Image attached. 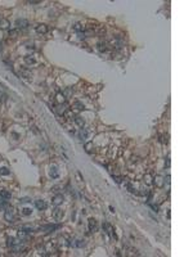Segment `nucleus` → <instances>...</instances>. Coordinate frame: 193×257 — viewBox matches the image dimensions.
I'll use <instances>...</instances> for the list:
<instances>
[{
    "label": "nucleus",
    "mask_w": 193,
    "mask_h": 257,
    "mask_svg": "<svg viewBox=\"0 0 193 257\" xmlns=\"http://www.w3.org/2000/svg\"><path fill=\"white\" fill-rule=\"evenodd\" d=\"M73 30H75V31H77V32H84L85 27L83 26V23H80V22H77V23H75V25H73Z\"/></svg>",
    "instance_id": "2eb2a0df"
},
{
    "label": "nucleus",
    "mask_w": 193,
    "mask_h": 257,
    "mask_svg": "<svg viewBox=\"0 0 193 257\" xmlns=\"http://www.w3.org/2000/svg\"><path fill=\"white\" fill-rule=\"evenodd\" d=\"M21 75L23 76L25 79H27V80H30V79H31V73H30L27 70H25V68H22V70H21Z\"/></svg>",
    "instance_id": "aec40b11"
},
{
    "label": "nucleus",
    "mask_w": 193,
    "mask_h": 257,
    "mask_svg": "<svg viewBox=\"0 0 193 257\" xmlns=\"http://www.w3.org/2000/svg\"><path fill=\"white\" fill-rule=\"evenodd\" d=\"M63 200H64L63 195H62V194H58V195H55V197L52 199V203H53L54 206H59V204L63 203Z\"/></svg>",
    "instance_id": "20e7f679"
},
{
    "label": "nucleus",
    "mask_w": 193,
    "mask_h": 257,
    "mask_svg": "<svg viewBox=\"0 0 193 257\" xmlns=\"http://www.w3.org/2000/svg\"><path fill=\"white\" fill-rule=\"evenodd\" d=\"M103 228L106 229V231H107L108 234H112V231H113V229H112V226H111L109 224H107V222H106V224L103 225Z\"/></svg>",
    "instance_id": "393cba45"
},
{
    "label": "nucleus",
    "mask_w": 193,
    "mask_h": 257,
    "mask_svg": "<svg viewBox=\"0 0 193 257\" xmlns=\"http://www.w3.org/2000/svg\"><path fill=\"white\" fill-rule=\"evenodd\" d=\"M49 175H50V177H52V179H57V177L59 176V174H58V170H57V167H55V166H52V167H50Z\"/></svg>",
    "instance_id": "9b49d317"
},
{
    "label": "nucleus",
    "mask_w": 193,
    "mask_h": 257,
    "mask_svg": "<svg viewBox=\"0 0 193 257\" xmlns=\"http://www.w3.org/2000/svg\"><path fill=\"white\" fill-rule=\"evenodd\" d=\"M116 179V183H121V177H115Z\"/></svg>",
    "instance_id": "f704fd0d"
},
{
    "label": "nucleus",
    "mask_w": 193,
    "mask_h": 257,
    "mask_svg": "<svg viewBox=\"0 0 193 257\" xmlns=\"http://www.w3.org/2000/svg\"><path fill=\"white\" fill-rule=\"evenodd\" d=\"M57 100L59 102V104H63V103H64V96L61 95V94H58V95H57Z\"/></svg>",
    "instance_id": "cd10ccee"
},
{
    "label": "nucleus",
    "mask_w": 193,
    "mask_h": 257,
    "mask_svg": "<svg viewBox=\"0 0 193 257\" xmlns=\"http://www.w3.org/2000/svg\"><path fill=\"white\" fill-rule=\"evenodd\" d=\"M8 35H9L10 37H16V36L18 35V30H9Z\"/></svg>",
    "instance_id": "a878e982"
},
{
    "label": "nucleus",
    "mask_w": 193,
    "mask_h": 257,
    "mask_svg": "<svg viewBox=\"0 0 193 257\" xmlns=\"http://www.w3.org/2000/svg\"><path fill=\"white\" fill-rule=\"evenodd\" d=\"M155 184H156L158 188H162V186L165 185V180H164L161 176H156V177H155Z\"/></svg>",
    "instance_id": "f8f14e48"
},
{
    "label": "nucleus",
    "mask_w": 193,
    "mask_h": 257,
    "mask_svg": "<svg viewBox=\"0 0 193 257\" xmlns=\"http://www.w3.org/2000/svg\"><path fill=\"white\" fill-rule=\"evenodd\" d=\"M57 113H59V115H64V112H66V108H64V103L63 104H58L57 106Z\"/></svg>",
    "instance_id": "f3484780"
},
{
    "label": "nucleus",
    "mask_w": 193,
    "mask_h": 257,
    "mask_svg": "<svg viewBox=\"0 0 193 257\" xmlns=\"http://www.w3.org/2000/svg\"><path fill=\"white\" fill-rule=\"evenodd\" d=\"M48 30H49V28H48L47 25H39V26H36V32H37V33H41V35L47 33Z\"/></svg>",
    "instance_id": "1a4fd4ad"
},
{
    "label": "nucleus",
    "mask_w": 193,
    "mask_h": 257,
    "mask_svg": "<svg viewBox=\"0 0 193 257\" xmlns=\"http://www.w3.org/2000/svg\"><path fill=\"white\" fill-rule=\"evenodd\" d=\"M25 62H26L27 64H35V63H36V59L33 58V57H31V55H26V57H25Z\"/></svg>",
    "instance_id": "dca6fc26"
},
{
    "label": "nucleus",
    "mask_w": 193,
    "mask_h": 257,
    "mask_svg": "<svg viewBox=\"0 0 193 257\" xmlns=\"http://www.w3.org/2000/svg\"><path fill=\"white\" fill-rule=\"evenodd\" d=\"M4 217H5L7 221L13 222V221H14V211H13L12 208H7L5 214H4Z\"/></svg>",
    "instance_id": "f03ea898"
},
{
    "label": "nucleus",
    "mask_w": 193,
    "mask_h": 257,
    "mask_svg": "<svg viewBox=\"0 0 193 257\" xmlns=\"http://www.w3.org/2000/svg\"><path fill=\"white\" fill-rule=\"evenodd\" d=\"M98 46H99V50H100V52H104V50H106V42H99Z\"/></svg>",
    "instance_id": "c85d7f7f"
},
{
    "label": "nucleus",
    "mask_w": 193,
    "mask_h": 257,
    "mask_svg": "<svg viewBox=\"0 0 193 257\" xmlns=\"http://www.w3.org/2000/svg\"><path fill=\"white\" fill-rule=\"evenodd\" d=\"M4 208H8V202L5 199L0 198V210H4Z\"/></svg>",
    "instance_id": "412c9836"
},
{
    "label": "nucleus",
    "mask_w": 193,
    "mask_h": 257,
    "mask_svg": "<svg viewBox=\"0 0 193 257\" xmlns=\"http://www.w3.org/2000/svg\"><path fill=\"white\" fill-rule=\"evenodd\" d=\"M19 243H21L19 239H16V238H12V237H9V238L7 239V245H8V247H10V248H12L13 245H16V244H19Z\"/></svg>",
    "instance_id": "423d86ee"
},
{
    "label": "nucleus",
    "mask_w": 193,
    "mask_h": 257,
    "mask_svg": "<svg viewBox=\"0 0 193 257\" xmlns=\"http://www.w3.org/2000/svg\"><path fill=\"white\" fill-rule=\"evenodd\" d=\"M145 184H148V185H151L152 184V180H151V176L149 175H145Z\"/></svg>",
    "instance_id": "c756f323"
},
{
    "label": "nucleus",
    "mask_w": 193,
    "mask_h": 257,
    "mask_svg": "<svg viewBox=\"0 0 193 257\" xmlns=\"http://www.w3.org/2000/svg\"><path fill=\"white\" fill-rule=\"evenodd\" d=\"M152 210H155V212H158V206L157 204H151Z\"/></svg>",
    "instance_id": "2f4dec72"
},
{
    "label": "nucleus",
    "mask_w": 193,
    "mask_h": 257,
    "mask_svg": "<svg viewBox=\"0 0 193 257\" xmlns=\"http://www.w3.org/2000/svg\"><path fill=\"white\" fill-rule=\"evenodd\" d=\"M89 230L90 231H97L98 229V224H97V220L95 219H89Z\"/></svg>",
    "instance_id": "39448f33"
},
{
    "label": "nucleus",
    "mask_w": 193,
    "mask_h": 257,
    "mask_svg": "<svg viewBox=\"0 0 193 257\" xmlns=\"http://www.w3.org/2000/svg\"><path fill=\"white\" fill-rule=\"evenodd\" d=\"M58 228H59V225H45V226H41L40 230L47 231V233H50V231H53V230H55V229H58Z\"/></svg>",
    "instance_id": "6e6552de"
},
{
    "label": "nucleus",
    "mask_w": 193,
    "mask_h": 257,
    "mask_svg": "<svg viewBox=\"0 0 193 257\" xmlns=\"http://www.w3.org/2000/svg\"><path fill=\"white\" fill-rule=\"evenodd\" d=\"M85 149H86L88 153L92 152V149H93V143H86V144H85Z\"/></svg>",
    "instance_id": "bb28decb"
},
{
    "label": "nucleus",
    "mask_w": 193,
    "mask_h": 257,
    "mask_svg": "<svg viewBox=\"0 0 193 257\" xmlns=\"http://www.w3.org/2000/svg\"><path fill=\"white\" fill-rule=\"evenodd\" d=\"M72 108H75V109H77V111H81V109H84L85 107H84V104L80 103V102H75V103L72 104Z\"/></svg>",
    "instance_id": "6ab92c4d"
},
{
    "label": "nucleus",
    "mask_w": 193,
    "mask_h": 257,
    "mask_svg": "<svg viewBox=\"0 0 193 257\" xmlns=\"http://www.w3.org/2000/svg\"><path fill=\"white\" fill-rule=\"evenodd\" d=\"M27 26H28V22H27L26 19H23V18L16 21V27H17V30H19V28H26Z\"/></svg>",
    "instance_id": "7ed1b4c3"
},
{
    "label": "nucleus",
    "mask_w": 193,
    "mask_h": 257,
    "mask_svg": "<svg viewBox=\"0 0 193 257\" xmlns=\"http://www.w3.org/2000/svg\"><path fill=\"white\" fill-rule=\"evenodd\" d=\"M166 184H170V175L166 176Z\"/></svg>",
    "instance_id": "72a5a7b5"
},
{
    "label": "nucleus",
    "mask_w": 193,
    "mask_h": 257,
    "mask_svg": "<svg viewBox=\"0 0 193 257\" xmlns=\"http://www.w3.org/2000/svg\"><path fill=\"white\" fill-rule=\"evenodd\" d=\"M9 174H10V171L7 169V167H2V169H0V175L7 176V175H9Z\"/></svg>",
    "instance_id": "b1692460"
},
{
    "label": "nucleus",
    "mask_w": 193,
    "mask_h": 257,
    "mask_svg": "<svg viewBox=\"0 0 193 257\" xmlns=\"http://www.w3.org/2000/svg\"><path fill=\"white\" fill-rule=\"evenodd\" d=\"M166 167H170V158H166Z\"/></svg>",
    "instance_id": "473e14b6"
},
{
    "label": "nucleus",
    "mask_w": 193,
    "mask_h": 257,
    "mask_svg": "<svg viewBox=\"0 0 193 257\" xmlns=\"http://www.w3.org/2000/svg\"><path fill=\"white\" fill-rule=\"evenodd\" d=\"M0 53H2V44H0Z\"/></svg>",
    "instance_id": "c9c22d12"
},
{
    "label": "nucleus",
    "mask_w": 193,
    "mask_h": 257,
    "mask_svg": "<svg viewBox=\"0 0 193 257\" xmlns=\"http://www.w3.org/2000/svg\"><path fill=\"white\" fill-rule=\"evenodd\" d=\"M10 27V22L5 18H0V30H7Z\"/></svg>",
    "instance_id": "0eeeda50"
},
{
    "label": "nucleus",
    "mask_w": 193,
    "mask_h": 257,
    "mask_svg": "<svg viewBox=\"0 0 193 257\" xmlns=\"http://www.w3.org/2000/svg\"><path fill=\"white\" fill-rule=\"evenodd\" d=\"M35 206H36V208H37V210H40V211H43V210L47 208V203H45L44 200H41V199L35 200Z\"/></svg>",
    "instance_id": "9d476101"
},
{
    "label": "nucleus",
    "mask_w": 193,
    "mask_h": 257,
    "mask_svg": "<svg viewBox=\"0 0 193 257\" xmlns=\"http://www.w3.org/2000/svg\"><path fill=\"white\" fill-rule=\"evenodd\" d=\"M0 39H2V35H0Z\"/></svg>",
    "instance_id": "e433bc0d"
},
{
    "label": "nucleus",
    "mask_w": 193,
    "mask_h": 257,
    "mask_svg": "<svg viewBox=\"0 0 193 257\" xmlns=\"http://www.w3.org/2000/svg\"><path fill=\"white\" fill-rule=\"evenodd\" d=\"M0 198H3L5 200H9L10 198H12V194H10V192H8V190H2L0 192Z\"/></svg>",
    "instance_id": "ddd939ff"
},
{
    "label": "nucleus",
    "mask_w": 193,
    "mask_h": 257,
    "mask_svg": "<svg viewBox=\"0 0 193 257\" xmlns=\"http://www.w3.org/2000/svg\"><path fill=\"white\" fill-rule=\"evenodd\" d=\"M52 216H53L55 220H58V221H59V220H62V219L64 217V211H62L61 208L57 207V208H54V210H53V212H52Z\"/></svg>",
    "instance_id": "f257e3e1"
},
{
    "label": "nucleus",
    "mask_w": 193,
    "mask_h": 257,
    "mask_svg": "<svg viewBox=\"0 0 193 257\" xmlns=\"http://www.w3.org/2000/svg\"><path fill=\"white\" fill-rule=\"evenodd\" d=\"M75 122H76V125H77L79 127H81V129H83L84 125H85V121L83 120V117H79V116L75 117Z\"/></svg>",
    "instance_id": "4468645a"
},
{
    "label": "nucleus",
    "mask_w": 193,
    "mask_h": 257,
    "mask_svg": "<svg viewBox=\"0 0 193 257\" xmlns=\"http://www.w3.org/2000/svg\"><path fill=\"white\" fill-rule=\"evenodd\" d=\"M79 136H80V139H86L88 138V131L85 129H81L80 134H79Z\"/></svg>",
    "instance_id": "4be33fe9"
},
{
    "label": "nucleus",
    "mask_w": 193,
    "mask_h": 257,
    "mask_svg": "<svg viewBox=\"0 0 193 257\" xmlns=\"http://www.w3.org/2000/svg\"><path fill=\"white\" fill-rule=\"evenodd\" d=\"M19 200H21V203H27V202H31L30 198H22V199H19Z\"/></svg>",
    "instance_id": "7c9ffc66"
},
{
    "label": "nucleus",
    "mask_w": 193,
    "mask_h": 257,
    "mask_svg": "<svg viewBox=\"0 0 193 257\" xmlns=\"http://www.w3.org/2000/svg\"><path fill=\"white\" fill-rule=\"evenodd\" d=\"M31 214H32V210L28 208V207H26V208L22 210V215H25V216H30Z\"/></svg>",
    "instance_id": "5701e85b"
},
{
    "label": "nucleus",
    "mask_w": 193,
    "mask_h": 257,
    "mask_svg": "<svg viewBox=\"0 0 193 257\" xmlns=\"http://www.w3.org/2000/svg\"><path fill=\"white\" fill-rule=\"evenodd\" d=\"M72 245H75V247H79V248H81L85 245V240H81V239H77L75 240V243H71Z\"/></svg>",
    "instance_id": "a211bd4d"
}]
</instances>
